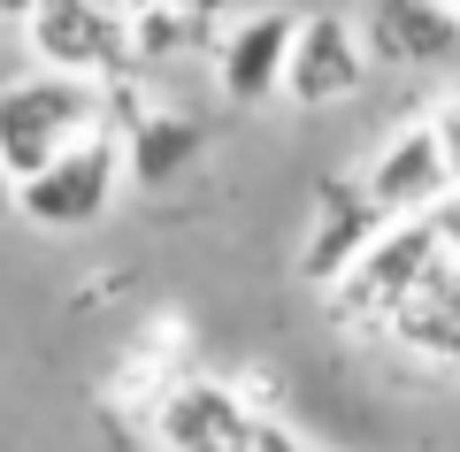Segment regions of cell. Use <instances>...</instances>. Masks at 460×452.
<instances>
[{
    "label": "cell",
    "mask_w": 460,
    "mask_h": 452,
    "mask_svg": "<svg viewBox=\"0 0 460 452\" xmlns=\"http://www.w3.org/2000/svg\"><path fill=\"white\" fill-rule=\"evenodd\" d=\"M115 138H123V184H138V192L177 184L184 169H192V154H199V130L184 123V115H162V108L115 123Z\"/></svg>",
    "instance_id": "7c38bea8"
},
{
    "label": "cell",
    "mask_w": 460,
    "mask_h": 452,
    "mask_svg": "<svg viewBox=\"0 0 460 452\" xmlns=\"http://www.w3.org/2000/svg\"><path fill=\"white\" fill-rule=\"evenodd\" d=\"M8 215H16V169L0 162V223H8Z\"/></svg>",
    "instance_id": "9a60e30c"
},
{
    "label": "cell",
    "mask_w": 460,
    "mask_h": 452,
    "mask_svg": "<svg viewBox=\"0 0 460 452\" xmlns=\"http://www.w3.org/2000/svg\"><path fill=\"white\" fill-rule=\"evenodd\" d=\"M384 223H392V215H384L361 184H323V199H314V230H307V253H299V276L330 291V284L345 276V261L361 253Z\"/></svg>",
    "instance_id": "8fae6325"
},
{
    "label": "cell",
    "mask_w": 460,
    "mask_h": 452,
    "mask_svg": "<svg viewBox=\"0 0 460 452\" xmlns=\"http://www.w3.org/2000/svg\"><path fill=\"white\" fill-rule=\"evenodd\" d=\"M368 84V47L345 16H299L292 47H284V84L277 93L292 108H338Z\"/></svg>",
    "instance_id": "8992f818"
},
{
    "label": "cell",
    "mask_w": 460,
    "mask_h": 452,
    "mask_svg": "<svg viewBox=\"0 0 460 452\" xmlns=\"http://www.w3.org/2000/svg\"><path fill=\"white\" fill-rule=\"evenodd\" d=\"M429 130H438V154H445V177H453V199H460V93L445 100L438 115H429Z\"/></svg>",
    "instance_id": "4fadbf2b"
},
{
    "label": "cell",
    "mask_w": 460,
    "mask_h": 452,
    "mask_svg": "<svg viewBox=\"0 0 460 452\" xmlns=\"http://www.w3.org/2000/svg\"><path fill=\"white\" fill-rule=\"evenodd\" d=\"M361 192L376 199L384 215H438L453 199V177H445V154H438V130L422 123H399L392 138L376 146V162L361 169Z\"/></svg>",
    "instance_id": "52a82bcc"
},
{
    "label": "cell",
    "mask_w": 460,
    "mask_h": 452,
    "mask_svg": "<svg viewBox=\"0 0 460 452\" xmlns=\"http://www.w3.org/2000/svg\"><path fill=\"white\" fill-rule=\"evenodd\" d=\"M384 338H392L399 353L429 360V368H460V261L453 253H438L414 276V291L392 307Z\"/></svg>",
    "instance_id": "ba28073f"
},
{
    "label": "cell",
    "mask_w": 460,
    "mask_h": 452,
    "mask_svg": "<svg viewBox=\"0 0 460 452\" xmlns=\"http://www.w3.org/2000/svg\"><path fill=\"white\" fill-rule=\"evenodd\" d=\"M438 230H445V253L460 261V199H445V208H438Z\"/></svg>",
    "instance_id": "5bb4252c"
},
{
    "label": "cell",
    "mask_w": 460,
    "mask_h": 452,
    "mask_svg": "<svg viewBox=\"0 0 460 452\" xmlns=\"http://www.w3.org/2000/svg\"><path fill=\"white\" fill-rule=\"evenodd\" d=\"M154 437H162V452H307L284 421L253 414V399H238L230 384H208V376L162 384Z\"/></svg>",
    "instance_id": "277c9868"
},
{
    "label": "cell",
    "mask_w": 460,
    "mask_h": 452,
    "mask_svg": "<svg viewBox=\"0 0 460 452\" xmlns=\"http://www.w3.org/2000/svg\"><path fill=\"white\" fill-rule=\"evenodd\" d=\"M445 253V230L438 215H392L361 253L345 261V276L330 284V323L338 330H384L392 307L414 291V276Z\"/></svg>",
    "instance_id": "7a4b0ae2"
},
{
    "label": "cell",
    "mask_w": 460,
    "mask_h": 452,
    "mask_svg": "<svg viewBox=\"0 0 460 452\" xmlns=\"http://www.w3.org/2000/svg\"><path fill=\"white\" fill-rule=\"evenodd\" d=\"M115 192H123V138L115 123H100L62 154H47L31 177H16V215L39 230H84L115 208Z\"/></svg>",
    "instance_id": "3957f363"
},
{
    "label": "cell",
    "mask_w": 460,
    "mask_h": 452,
    "mask_svg": "<svg viewBox=\"0 0 460 452\" xmlns=\"http://www.w3.org/2000/svg\"><path fill=\"white\" fill-rule=\"evenodd\" d=\"M115 8H123V16H138V8H154V0H115Z\"/></svg>",
    "instance_id": "e0dca14e"
},
{
    "label": "cell",
    "mask_w": 460,
    "mask_h": 452,
    "mask_svg": "<svg viewBox=\"0 0 460 452\" xmlns=\"http://www.w3.org/2000/svg\"><path fill=\"white\" fill-rule=\"evenodd\" d=\"M108 123V93L100 77H69V69H31V77L0 84V162L31 177L47 154H62L69 138Z\"/></svg>",
    "instance_id": "6da1fadb"
},
{
    "label": "cell",
    "mask_w": 460,
    "mask_h": 452,
    "mask_svg": "<svg viewBox=\"0 0 460 452\" xmlns=\"http://www.w3.org/2000/svg\"><path fill=\"white\" fill-rule=\"evenodd\" d=\"M16 31H23V47H31L39 69H69V77H100V84L138 69L131 16L115 0H39Z\"/></svg>",
    "instance_id": "5b68a950"
},
{
    "label": "cell",
    "mask_w": 460,
    "mask_h": 452,
    "mask_svg": "<svg viewBox=\"0 0 460 452\" xmlns=\"http://www.w3.org/2000/svg\"><path fill=\"white\" fill-rule=\"evenodd\" d=\"M361 47L392 69H429L460 47V8L453 0H368Z\"/></svg>",
    "instance_id": "30bf717a"
},
{
    "label": "cell",
    "mask_w": 460,
    "mask_h": 452,
    "mask_svg": "<svg viewBox=\"0 0 460 452\" xmlns=\"http://www.w3.org/2000/svg\"><path fill=\"white\" fill-rule=\"evenodd\" d=\"M292 8H253L246 23H230L223 47H215V84H223L230 108H261L284 84V47H292Z\"/></svg>",
    "instance_id": "9c48e42d"
},
{
    "label": "cell",
    "mask_w": 460,
    "mask_h": 452,
    "mask_svg": "<svg viewBox=\"0 0 460 452\" xmlns=\"http://www.w3.org/2000/svg\"><path fill=\"white\" fill-rule=\"evenodd\" d=\"M31 8H39V0H0V23H8V31H16V23L31 16Z\"/></svg>",
    "instance_id": "2e32d148"
}]
</instances>
